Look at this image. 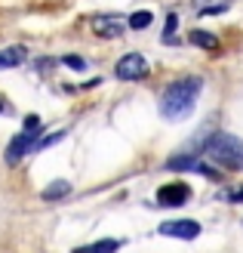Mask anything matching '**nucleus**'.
I'll return each instance as SVG.
<instances>
[{
    "label": "nucleus",
    "mask_w": 243,
    "mask_h": 253,
    "mask_svg": "<svg viewBox=\"0 0 243 253\" xmlns=\"http://www.w3.org/2000/svg\"><path fill=\"white\" fill-rule=\"evenodd\" d=\"M203 90L200 78H185L166 86V93L160 96V115L166 121H185L197 105V96Z\"/></svg>",
    "instance_id": "obj_1"
},
{
    "label": "nucleus",
    "mask_w": 243,
    "mask_h": 253,
    "mask_svg": "<svg viewBox=\"0 0 243 253\" xmlns=\"http://www.w3.org/2000/svg\"><path fill=\"white\" fill-rule=\"evenodd\" d=\"M203 155L225 170H243V139H237L231 133H215L207 139Z\"/></svg>",
    "instance_id": "obj_2"
},
{
    "label": "nucleus",
    "mask_w": 243,
    "mask_h": 253,
    "mask_svg": "<svg viewBox=\"0 0 243 253\" xmlns=\"http://www.w3.org/2000/svg\"><path fill=\"white\" fill-rule=\"evenodd\" d=\"M37 126H40V121H37V118L25 121V130L12 139L9 148H6V164H19L25 155H28V148L34 145V139H37Z\"/></svg>",
    "instance_id": "obj_3"
},
{
    "label": "nucleus",
    "mask_w": 243,
    "mask_h": 253,
    "mask_svg": "<svg viewBox=\"0 0 243 253\" xmlns=\"http://www.w3.org/2000/svg\"><path fill=\"white\" fill-rule=\"evenodd\" d=\"M148 74V59L139 56V53H126L120 62H117V78L120 81H139Z\"/></svg>",
    "instance_id": "obj_4"
},
{
    "label": "nucleus",
    "mask_w": 243,
    "mask_h": 253,
    "mask_svg": "<svg viewBox=\"0 0 243 253\" xmlns=\"http://www.w3.org/2000/svg\"><path fill=\"white\" fill-rule=\"evenodd\" d=\"M166 170L203 173V176H209V179H215V176H219V170L209 167V164H203V158H194V155H178V158H173V161H166Z\"/></svg>",
    "instance_id": "obj_5"
},
{
    "label": "nucleus",
    "mask_w": 243,
    "mask_h": 253,
    "mask_svg": "<svg viewBox=\"0 0 243 253\" xmlns=\"http://www.w3.org/2000/svg\"><path fill=\"white\" fill-rule=\"evenodd\" d=\"M160 235L178 238V241H194V238L200 235V222H194V219H173V222L160 225Z\"/></svg>",
    "instance_id": "obj_6"
},
{
    "label": "nucleus",
    "mask_w": 243,
    "mask_h": 253,
    "mask_svg": "<svg viewBox=\"0 0 243 253\" xmlns=\"http://www.w3.org/2000/svg\"><path fill=\"white\" fill-rule=\"evenodd\" d=\"M188 198H191V188L185 182H170L157 192V204L160 207H182Z\"/></svg>",
    "instance_id": "obj_7"
},
{
    "label": "nucleus",
    "mask_w": 243,
    "mask_h": 253,
    "mask_svg": "<svg viewBox=\"0 0 243 253\" xmlns=\"http://www.w3.org/2000/svg\"><path fill=\"white\" fill-rule=\"evenodd\" d=\"M123 28H126V22L117 19V16H99V19H93V31L99 37H120Z\"/></svg>",
    "instance_id": "obj_8"
},
{
    "label": "nucleus",
    "mask_w": 243,
    "mask_h": 253,
    "mask_svg": "<svg viewBox=\"0 0 243 253\" xmlns=\"http://www.w3.org/2000/svg\"><path fill=\"white\" fill-rule=\"evenodd\" d=\"M117 250H120V241H114V238H108V241H96V244L77 247L74 253H117Z\"/></svg>",
    "instance_id": "obj_9"
},
{
    "label": "nucleus",
    "mask_w": 243,
    "mask_h": 253,
    "mask_svg": "<svg viewBox=\"0 0 243 253\" xmlns=\"http://www.w3.org/2000/svg\"><path fill=\"white\" fill-rule=\"evenodd\" d=\"M22 59H25V49L22 46L3 49V53H0V68H16V65H22Z\"/></svg>",
    "instance_id": "obj_10"
},
{
    "label": "nucleus",
    "mask_w": 243,
    "mask_h": 253,
    "mask_svg": "<svg viewBox=\"0 0 243 253\" xmlns=\"http://www.w3.org/2000/svg\"><path fill=\"white\" fill-rule=\"evenodd\" d=\"M228 3H231V0H194L197 12H203V16H212V12H225Z\"/></svg>",
    "instance_id": "obj_11"
},
{
    "label": "nucleus",
    "mask_w": 243,
    "mask_h": 253,
    "mask_svg": "<svg viewBox=\"0 0 243 253\" xmlns=\"http://www.w3.org/2000/svg\"><path fill=\"white\" fill-rule=\"evenodd\" d=\"M191 43H197L203 49H215V46H219L215 34H209V31H191Z\"/></svg>",
    "instance_id": "obj_12"
},
{
    "label": "nucleus",
    "mask_w": 243,
    "mask_h": 253,
    "mask_svg": "<svg viewBox=\"0 0 243 253\" xmlns=\"http://www.w3.org/2000/svg\"><path fill=\"white\" fill-rule=\"evenodd\" d=\"M68 192H71L68 182H53V185L43 188V201H59V198H65Z\"/></svg>",
    "instance_id": "obj_13"
},
{
    "label": "nucleus",
    "mask_w": 243,
    "mask_h": 253,
    "mask_svg": "<svg viewBox=\"0 0 243 253\" xmlns=\"http://www.w3.org/2000/svg\"><path fill=\"white\" fill-rule=\"evenodd\" d=\"M151 22H154V16H151L148 9H142V12H133V16H130V28L133 31H142V28H148Z\"/></svg>",
    "instance_id": "obj_14"
},
{
    "label": "nucleus",
    "mask_w": 243,
    "mask_h": 253,
    "mask_svg": "<svg viewBox=\"0 0 243 253\" xmlns=\"http://www.w3.org/2000/svg\"><path fill=\"white\" fill-rule=\"evenodd\" d=\"M62 62H65L68 68H74V71H83V68H86V62H83L80 56H65V59H62Z\"/></svg>",
    "instance_id": "obj_15"
},
{
    "label": "nucleus",
    "mask_w": 243,
    "mask_h": 253,
    "mask_svg": "<svg viewBox=\"0 0 243 253\" xmlns=\"http://www.w3.org/2000/svg\"><path fill=\"white\" fill-rule=\"evenodd\" d=\"M62 136H65V130H62V133H53V136H46V139H43V142L37 145V148H46V145H53V142H59Z\"/></svg>",
    "instance_id": "obj_16"
},
{
    "label": "nucleus",
    "mask_w": 243,
    "mask_h": 253,
    "mask_svg": "<svg viewBox=\"0 0 243 253\" xmlns=\"http://www.w3.org/2000/svg\"><path fill=\"white\" fill-rule=\"evenodd\" d=\"M0 111H3V102H0Z\"/></svg>",
    "instance_id": "obj_17"
}]
</instances>
